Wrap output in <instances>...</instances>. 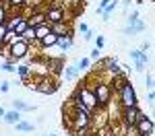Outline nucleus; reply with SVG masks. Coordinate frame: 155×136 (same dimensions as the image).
Instances as JSON below:
<instances>
[{
    "mask_svg": "<svg viewBox=\"0 0 155 136\" xmlns=\"http://www.w3.org/2000/svg\"><path fill=\"white\" fill-rule=\"evenodd\" d=\"M71 101H77V103H81V105H85L87 109L91 111V113H95L97 109H99V105H97L95 101V95H93V91H91V87H79L74 93L71 95Z\"/></svg>",
    "mask_w": 155,
    "mask_h": 136,
    "instance_id": "1",
    "label": "nucleus"
},
{
    "mask_svg": "<svg viewBox=\"0 0 155 136\" xmlns=\"http://www.w3.org/2000/svg\"><path fill=\"white\" fill-rule=\"evenodd\" d=\"M91 91L95 95V101H97V105H99V109H104V107L110 105V101H112V87H110V83L97 81V83H93Z\"/></svg>",
    "mask_w": 155,
    "mask_h": 136,
    "instance_id": "2",
    "label": "nucleus"
},
{
    "mask_svg": "<svg viewBox=\"0 0 155 136\" xmlns=\"http://www.w3.org/2000/svg\"><path fill=\"white\" fill-rule=\"evenodd\" d=\"M118 93H120V107H122V109H124V107H134V105L139 103L137 91H134L132 83H128V81H122L118 85Z\"/></svg>",
    "mask_w": 155,
    "mask_h": 136,
    "instance_id": "3",
    "label": "nucleus"
},
{
    "mask_svg": "<svg viewBox=\"0 0 155 136\" xmlns=\"http://www.w3.org/2000/svg\"><path fill=\"white\" fill-rule=\"evenodd\" d=\"M29 89L41 93V95H54V93L60 89V85H58V81H52V78H48V76H44V78L33 81V83L29 85Z\"/></svg>",
    "mask_w": 155,
    "mask_h": 136,
    "instance_id": "4",
    "label": "nucleus"
},
{
    "mask_svg": "<svg viewBox=\"0 0 155 136\" xmlns=\"http://www.w3.org/2000/svg\"><path fill=\"white\" fill-rule=\"evenodd\" d=\"M27 52H29V43H27L25 39H21V41L8 46V56H6V60L8 62H17V60H21V58H25Z\"/></svg>",
    "mask_w": 155,
    "mask_h": 136,
    "instance_id": "5",
    "label": "nucleus"
},
{
    "mask_svg": "<svg viewBox=\"0 0 155 136\" xmlns=\"http://www.w3.org/2000/svg\"><path fill=\"white\" fill-rule=\"evenodd\" d=\"M143 115H145V113L139 109V105H134V107H124V109H122V118H120V120H122V124H124V126H137V122H139Z\"/></svg>",
    "mask_w": 155,
    "mask_h": 136,
    "instance_id": "6",
    "label": "nucleus"
},
{
    "mask_svg": "<svg viewBox=\"0 0 155 136\" xmlns=\"http://www.w3.org/2000/svg\"><path fill=\"white\" fill-rule=\"evenodd\" d=\"M137 130H139V134L141 136H151L155 132V124L151 118H147V115H143L139 122H137Z\"/></svg>",
    "mask_w": 155,
    "mask_h": 136,
    "instance_id": "7",
    "label": "nucleus"
},
{
    "mask_svg": "<svg viewBox=\"0 0 155 136\" xmlns=\"http://www.w3.org/2000/svg\"><path fill=\"white\" fill-rule=\"evenodd\" d=\"M104 70L112 74V76H114V81H116L118 76H122V66L118 64L116 58H106V60H104Z\"/></svg>",
    "mask_w": 155,
    "mask_h": 136,
    "instance_id": "8",
    "label": "nucleus"
},
{
    "mask_svg": "<svg viewBox=\"0 0 155 136\" xmlns=\"http://www.w3.org/2000/svg\"><path fill=\"white\" fill-rule=\"evenodd\" d=\"M46 21H48L50 25L66 21V19H64V8H60V6H50L48 11H46Z\"/></svg>",
    "mask_w": 155,
    "mask_h": 136,
    "instance_id": "9",
    "label": "nucleus"
},
{
    "mask_svg": "<svg viewBox=\"0 0 155 136\" xmlns=\"http://www.w3.org/2000/svg\"><path fill=\"white\" fill-rule=\"evenodd\" d=\"M141 31H145V23L141 19H137L132 23H126V27H124V35H137Z\"/></svg>",
    "mask_w": 155,
    "mask_h": 136,
    "instance_id": "10",
    "label": "nucleus"
},
{
    "mask_svg": "<svg viewBox=\"0 0 155 136\" xmlns=\"http://www.w3.org/2000/svg\"><path fill=\"white\" fill-rule=\"evenodd\" d=\"M27 23H29V27H39V25L48 23L46 21V12H33V14H29L27 17Z\"/></svg>",
    "mask_w": 155,
    "mask_h": 136,
    "instance_id": "11",
    "label": "nucleus"
},
{
    "mask_svg": "<svg viewBox=\"0 0 155 136\" xmlns=\"http://www.w3.org/2000/svg\"><path fill=\"white\" fill-rule=\"evenodd\" d=\"M50 31L56 33V35H72L71 29H68V25L64 23V21H60V23H52V25H50Z\"/></svg>",
    "mask_w": 155,
    "mask_h": 136,
    "instance_id": "12",
    "label": "nucleus"
},
{
    "mask_svg": "<svg viewBox=\"0 0 155 136\" xmlns=\"http://www.w3.org/2000/svg\"><path fill=\"white\" fill-rule=\"evenodd\" d=\"M21 19H27V17H25V14H17V12H15V14H8V19H6L4 27H6L8 31H15V27L21 23Z\"/></svg>",
    "mask_w": 155,
    "mask_h": 136,
    "instance_id": "13",
    "label": "nucleus"
},
{
    "mask_svg": "<svg viewBox=\"0 0 155 136\" xmlns=\"http://www.w3.org/2000/svg\"><path fill=\"white\" fill-rule=\"evenodd\" d=\"M56 46H58L62 52H68V49L72 48V35H58Z\"/></svg>",
    "mask_w": 155,
    "mask_h": 136,
    "instance_id": "14",
    "label": "nucleus"
},
{
    "mask_svg": "<svg viewBox=\"0 0 155 136\" xmlns=\"http://www.w3.org/2000/svg\"><path fill=\"white\" fill-rule=\"evenodd\" d=\"M4 122L11 124V126L19 124V122H21V111H17V109H8L6 113H4Z\"/></svg>",
    "mask_w": 155,
    "mask_h": 136,
    "instance_id": "15",
    "label": "nucleus"
},
{
    "mask_svg": "<svg viewBox=\"0 0 155 136\" xmlns=\"http://www.w3.org/2000/svg\"><path fill=\"white\" fill-rule=\"evenodd\" d=\"M56 41H58V35H56V33H52V31H50L48 35L44 37V39H41V41H37V43H39V46H41V48H52V46H56Z\"/></svg>",
    "mask_w": 155,
    "mask_h": 136,
    "instance_id": "16",
    "label": "nucleus"
},
{
    "mask_svg": "<svg viewBox=\"0 0 155 136\" xmlns=\"http://www.w3.org/2000/svg\"><path fill=\"white\" fill-rule=\"evenodd\" d=\"M33 29H35V41H41L50 33V23H44V25H39V27H33Z\"/></svg>",
    "mask_w": 155,
    "mask_h": 136,
    "instance_id": "17",
    "label": "nucleus"
},
{
    "mask_svg": "<svg viewBox=\"0 0 155 136\" xmlns=\"http://www.w3.org/2000/svg\"><path fill=\"white\" fill-rule=\"evenodd\" d=\"M79 72H81V70H79L77 66H66V68L62 70V76H64L66 81H74V78L79 76Z\"/></svg>",
    "mask_w": 155,
    "mask_h": 136,
    "instance_id": "18",
    "label": "nucleus"
},
{
    "mask_svg": "<svg viewBox=\"0 0 155 136\" xmlns=\"http://www.w3.org/2000/svg\"><path fill=\"white\" fill-rule=\"evenodd\" d=\"M12 109H17V111H33V105L25 103L23 99H15V101H12Z\"/></svg>",
    "mask_w": 155,
    "mask_h": 136,
    "instance_id": "19",
    "label": "nucleus"
},
{
    "mask_svg": "<svg viewBox=\"0 0 155 136\" xmlns=\"http://www.w3.org/2000/svg\"><path fill=\"white\" fill-rule=\"evenodd\" d=\"M48 68H52L54 72H62V70H64V62H62V58H58V60H48Z\"/></svg>",
    "mask_w": 155,
    "mask_h": 136,
    "instance_id": "20",
    "label": "nucleus"
},
{
    "mask_svg": "<svg viewBox=\"0 0 155 136\" xmlns=\"http://www.w3.org/2000/svg\"><path fill=\"white\" fill-rule=\"evenodd\" d=\"M29 0H4V6L6 8H21V6H27Z\"/></svg>",
    "mask_w": 155,
    "mask_h": 136,
    "instance_id": "21",
    "label": "nucleus"
},
{
    "mask_svg": "<svg viewBox=\"0 0 155 136\" xmlns=\"http://www.w3.org/2000/svg\"><path fill=\"white\" fill-rule=\"evenodd\" d=\"M116 6H118V0H112V2H110V6H107L106 11L101 12V17H104V21H110V14H112V12L116 11Z\"/></svg>",
    "mask_w": 155,
    "mask_h": 136,
    "instance_id": "22",
    "label": "nucleus"
},
{
    "mask_svg": "<svg viewBox=\"0 0 155 136\" xmlns=\"http://www.w3.org/2000/svg\"><path fill=\"white\" fill-rule=\"evenodd\" d=\"M27 29H29V23H27V19H21V23H19L17 27H15V33L23 37V33L27 31Z\"/></svg>",
    "mask_w": 155,
    "mask_h": 136,
    "instance_id": "23",
    "label": "nucleus"
},
{
    "mask_svg": "<svg viewBox=\"0 0 155 136\" xmlns=\"http://www.w3.org/2000/svg\"><path fill=\"white\" fill-rule=\"evenodd\" d=\"M15 128H17V132H31V130H33V124L19 122V124H15Z\"/></svg>",
    "mask_w": 155,
    "mask_h": 136,
    "instance_id": "24",
    "label": "nucleus"
},
{
    "mask_svg": "<svg viewBox=\"0 0 155 136\" xmlns=\"http://www.w3.org/2000/svg\"><path fill=\"white\" fill-rule=\"evenodd\" d=\"M6 19H8V8L4 6V2H0V25L6 23Z\"/></svg>",
    "mask_w": 155,
    "mask_h": 136,
    "instance_id": "25",
    "label": "nucleus"
},
{
    "mask_svg": "<svg viewBox=\"0 0 155 136\" xmlns=\"http://www.w3.org/2000/svg\"><path fill=\"white\" fill-rule=\"evenodd\" d=\"M17 72H19V76H21L23 81H27V78H29V72H31V70H29V66H17Z\"/></svg>",
    "mask_w": 155,
    "mask_h": 136,
    "instance_id": "26",
    "label": "nucleus"
},
{
    "mask_svg": "<svg viewBox=\"0 0 155 136\" xmlns=\"http://www.w3.org/2000/svg\"><path fill=\"white\" fill-rule=\"evenodd\" d=\"M0 70H6V72H17V66H15V62H4V64H0Z\"/></svg>",
    "mask_w": 155,
    "mask_h": 136,
    "instance_id": "27",
    "label": "nucleus"
},
{
    "mask_svg": "<svg viewBox=\"0 0 155 136\" xmlns=\"http://www.w3.org/2000/svg\"><path fill=\"white\" fill-rule=\"evenodd\" d=\"M6 33H8V29H6L4 25H0V46H4V41H6Z\"/></svg>",
    "mask_w": 155,
    "mask_h": 136,
    "instance_id": "28",
    "label": "nucleus"
},
{
    "mask_svg": "<svg viewBox=\"0 0 155 136\" xmlns=\"http://www.w3.org/2000/svg\"><path fill=\"white\" fill-rule=\"evenodd\" d=\"M104 46H106V37H104V35H97V37H95V48L101 49Z\"/></svg>",
    "mask_w": 155,
    "mask_h": 136,
    "instance_id": "29",
    "label": "nucleus"
},
{
    "mask_svg": "<svg viewBox=\"0 0 155 136\" xmlns=\"http://www.w3.org/2000/svg\"><path fill=\"white\" fill-rule=\"evenodd\" d=\"M74 66H77L79 70H85V68L89 66V60H87V58H81V60H79V62H77V64H74Z\"/></svg>",
    "mask_w": 155,
    "mask_h": 136,
    "instance_id": "30",
    "label": "nucleus"
},
{
    "mask_svg": "<svg viewBox=\"0 0 155 136\" xmlns=\"http://www.w3.org/2000/svg\"><path fill=\"white\" fill-rule=\"evenodd\" d=\"M145 68H147V64H143L141 60H134V70L137 72H145Z\"/></svg>",
    "mask_w": 155,
    "mask_h": 136,
    "instance_id": "31",
    "label": "nucleus"
},
{
    "mask_svg": "<svg viewBox=\"0 0 155 136\" xmlns=\"http://www.w3.org/2000/svg\"><path fill=\"white\" fill-rule=\"evenodd\" d=\"M139 19V11H132L128 17H126V23H132V21H137Z\"/></svg>",
    "mask_w": 155,
    "mask_h": 136,
    "instance_id": "32",
    "label": "nucleus"
},
{
    "mask_svg": "<svg viewBox=\"0 0 155 136\" xmlns=\"http://www.w3.org/2000/svg\"><path fill=\"white\" fill-rule=\"evenodd\" d=\"M8 89H11V83H8V81H2V83H0V91H2V93H6Z\"/></svg>",
    "mask_w": 155,
    "mask_h": 136,
    "instance_id": "33",
    "label": "nucleus"
},
{
    "mask_svg": "<svg viewBox=\"0 0 155 136\" xmlns=\"http://www.w3.org/2000/svg\"><path fill=\"white\" fill-rule=\"evenodd\" d=\"M139 56H141V49H130V58H132V62L139 60Z\"/></svg>",
    "mask_w": 155,
    "mask_h": 136,
    "instance_id": "34",
    "label": "nucleus"
},
{
    "mask_svg": "<svg viewBox=\"0 0 155 136\" xmlns=\"http://www.w3.org/2000/svg\"><path fill=\"white\" fill-rule=\"evenodd\" d=\"M110 2H112V0H101V2H99V6H97V8H101V11H106L107 6H110Z\"/></svg>",
    "mask_w": 155,
    "mask_h": 136,
    "instance_id": "35",
    "label": "nucleus"
},
{
    "mask_svg": "<svg viewBox=\"0 0 155 136\" xmlns=\"http://www.w3.org/2000/svg\"><path fill=\"white\" fill-rule=\"evenodd\" d=\"M85 39H87V41H91V39H93V37H95V33H93V31H91V29H89V31H87V33H85Z\"/></svg>",
    "mask_w": 155,
    "mask_h": 136,
    "instance_id": "36",
    "label": "nucleus"
},
{
    "mask_svg": "<svg viewBox=\"0 0 155 136\" xmlns=\"http://www.w3.org/2000/svg\"><path fill=\"white\" fill-rule=\"evenodd\" d=\"M79 31H81V33H83V35H85V33L89 31V27H87V25H85V23H81V25H79Z\"/></svg>",
    "mask_w": 155,
    "mask_h": 136,
    "instance_id": "37",
    "label": "nucleus"
},
{
    "mask_svg": "<svg viewBox=\"0 0 155 136\" xmlns=\"http://www.w3.org/2000/svg\"><path fill=\"white\" fill-rule=\"evenodd\" d=\"M149 48H151V43H149V41H143V46H141V52H147Z\"/></svg>",
    "mask_w": 155,
    "mask_h": 136,
    "instance_id": "38",
    "label": "nucleus"
},
{
    "mask_svg": "<svg viewBox=\"0 0 155 136\" xmlns=\"http://www.w3.org/2000/svg\"><path fill=\"white\" fill-rule=\"evenodd\" d=\"M91 58H93V60H97V58H99V49H93V52H91Z\"/></svg>",
    "mask_w": 155,
    "mask_h": 136,
    "instance_id": "39",
    "label": "nucleus"
},
{
    "mask_svg": "<svg viewBox=\"0 0 155 136\" xmlns=\"http://www.w3.org/2000/svg\"><path fill=\"white\" fill-rule=\"evenodd\" d=\"M147 87H153V76L151 74H147Z\"/></svg>",
    "mask_w": 155,
    "mask_h": 136,
    "instance_id": "40",
    "label": "nucleus"
},
{
    "mask_svg": "<svg viewBox=\"0 0 155 136\" xmlns=\"http://www.w3.org/2000/svg\"><path fill=\"white\" fill-rule=\"evenodd\" d=\"M122 6H124V11H126V8L130 6V0H122Z\"/></svg>",
    "mask_w": 155,
    "mask_h": 136,
    "instance_id": "41",
    "label": "nucleus"
},
{
    "mask_svg": "<svg viewBox=\"0 0 155 136\" xmlns=\"http://www.w3.org/2000/svg\"><path fill=\"white\" fill-rule=\"evenodd\" d=\"M149 101H155V91H151V93H149Z\"/></svg>",
    "mask_w": 155,
    "mask_h": 136,
    "instance_id": "42",
    "label": "nucleus"
},
{
    "mask_svg": "<svg viewBox=\"0 0 155 136\" xmlns=\"http://www.w3.org/2000/svg\"><path fill=\"white\" fill-rule=\"evenodd\" d=\"M4 113H6V109H4V107H0V118H4Z\"/></svg>",
    "mask_w": 155,
    "mask_h": 136,
    "instance_id": "43",
    "label": "nucleus"
},
{
    "mask_svg": "<svg viewBox=\"0 0 155 136\" xmlns=\"http://www.w3.org/2000/svg\"><path fill=\"white\" fill-rule=\"evenodd\" d=\"M107 136H120V134H116V132H114V134H107Z\"/></svg>",
    "mask_w": 155,
    "mask_h": 136,
    "instance_id": "44",
    "label": "nucleus"
},
{
    "mask_svg": "<svg viewBox=\"0 0 155 136\" xmlns=\"http://www.w3.org/2000/svg\"><path fill=\"white\" fill-rule=\"evenodd\" d=\"M46 136H54V134H46Z\"/></svg>",
    "mask_w": 155,
    "mask_h": 136,
    "instance_id": "45",
    "label": "nucleus"
},
{
    "mask_svg": "<svg viewBox=\"0 0 155 136\" xmlns=\"http://www.w3.org/2000/svg\"><path fill=\"white\" fill-rule=\"evenodd\" d=\"M89 136H91V134H89Z\"/></svg>",
    "mask_w": 155,
    "mask_h": 136,
    "instance_id": "46",
    "label": "nucleus"
}]
</instances>
